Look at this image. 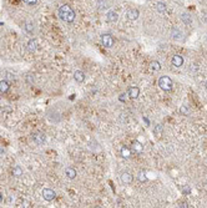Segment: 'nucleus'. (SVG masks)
I'll list each match as a JSON object with an SVG mask.
<instances>
[{
	"label": "nucleus",
	"mask_w": 207,
	"mask_h": 208,
	"mask_svg": "<svg viewBox=\"0 0 207 208\" xmlns=\"http://www.w3.org/2000/svg\"><path fill=\"white\" fill-rule=\"evenodd\" d=\"M58 15H59V18L61 20H64V21L67 23V24L74 23L75 19H76V14L74 11V9H72L70 5H67V4H64V5L59 6Z\"/></svg>",
	"instance_id": "f257e3e1"
},
{
	"label": "nucleus",
	"mask_w": 207,
	"mask_h": 208,
	"mask_svg": "<svg viewBox=\"0 0 207 208\" xmlns=\"http://www.w3.org/2000/svg\"><path fill=\"white\" fill-rule=\"evenodd\" d=\"M159 86L163 91H171L172 90V86H173V82H172L171 77L163 75V76H161L159 79Z\"/></svg>",
	"instance_id": "f03ea898"
},
{
	"label": "nucleus",
	"mask_w": 207,
	"mask_h": 208,
	"mask_svg": "<svg viewBox=\"0 0 207 208\" xmlns=\"http://www.w3.org/2000/svg\"><path fill=\"white\" fill-rule=\"evenodd\" d=\"M31 140L34 141V143L38 145V146H40V145H44L45 143V140H46L45 133L40 132V131H36V132H34L31 135Z\"/></svg>",
	"instance_id": "7ed1b4c3"
},
{
	"label": "nucleus",
	"mask_w": 207,
	"mask_h": 208,
	"mask_svg": "<svg viewBox=\"0 0 207 208\" xmlns=\"http://www.w3.org/2000/svg\"><path fill=\"white\" fill-rule=\"evenodd\" d=\"M101 43L105 47L110 49L113 46V37L111 36V34H102L101 35Z\"/></svg>",
	"instance_id": "20e7f679"
},
{
	"label": "nucleus",
	"mask_w": 207,
	"mask_h": 208,
	"mask_svg": "<svg viewBox=\"0 0 207 208\" xmlns=\"http://www.w3.org/2000/svg\"><path fill=\"white\" fill-rule=\"evenodd\" d=\"M41 194H43V198L48 202H51V201H54L55 200V197H56V193L53 191V190H50V188H44L43 192H41Z\"/></svg>",
	"instance_id": "39448f33"
},
{
	"label": "nucleus",
	"mask_w": 207,
	"mask_h": 208,
	"mask_svg": "<svg viewBox=\"0 0 207 208\" xmlns=\"http://www.w3.org/2000/svg\"><path fill=\"white\" fill-rule=\"evenodd\" d=\"M117 20H119V14H117V11H115V10H110V11L106 14V21L107 23L113 24V23H116Z\"/></svg>",
	"instance_id": "423d86ee"
},
{
	"label": "nucleus",
	"mask_w": 207,
	"mask_h": 208,
	"mask_svg": "<svg viewBox=\"0 0 207 208\" xmlns=\"http://www.w3.org/2000/svg\"><path fill=\"white\" fill-rule=\"evenodd\" d=\"M120 180H121L122 183L130 184V183H132V181H133V176H132L131 173H129V172H122V173L120 174Z\"/></svg>",
	"instance_id": "0eeeda50"
},
{
	"label": "nucleus",
	"mask_w": 207,
	"mask_h": 208,
	"mask_svg": "<svg viewBox=\"0 0 207 208\" xmlns=\"http://www.w3.org/2000/svg\"><path fill=\"white\" fill-rule=\"evenodd\" d=\"M140 95V89L136 87V86H131L129 90H127V96L130 99H137Z\"/></svg>",
	"instance_id": "6e6552de"
},
{
	"label": "nucleus",
	"mask_w": 207,
	"mask_h": 208,
	"mask_svg": "<svg viewBox=\"0 0 207 208\" xmlns=\"http://www.w3.org/2000/svg\"><path fill=\"white\" fill-rule=\"evenodd\" d=\"M126 16L129 20H136L140 16V11L137 9H129L126 13Z\"/></svg>",
	"instance_id": "1a4fd4ad"
},
{
	"label": "nucleus",
	"mask_w": 207,
	"mask_h": 208,
	"mask_svg": "<svg viewBox=\"0 0 207 208\" xmlns=\"http://www.w3.org/2000/svg\"><path fill=\"white\" fill-rule=\"evenodd\" d=\"M65 176L69 180H75L76 176H77V172L74 167H66L65 168Z\"/></svg>",
	"instance_id": "9d476101"
},
{
	"label": "nucleus",
	"mask_w": 207,
	"mask_h": 208,
	"mask_svg": "<svg viewBox=\"0 0 207 208\" xmlns=\"http://www.w3.org/2000/svg\"><path fill=\"white\" fill-rule=\"evenodd\" d=\"M172 65L176 67H181L183 65V57L181 55H173L172 56Z\"/></svg>",
	"instance_id": "9b49d317"
},
{
	"label": "nucleus",
	"mask_w": 207,
	"mask_h": 208,
	"mask_svg": "<svg viewBox=\"0 0 207 208\" xmlns=\"http://www.w3.org/2000/svg\"><path fill=\"white\" fill-rule=\"evenodd\" d=\"M131 150L133 152H136V153H142L143 151V146H142V143L139 142V141H133L132 145H131Z\"/></svg>",
	"instance_id": "f8f14e48"
},
{
	"label": "nucleus",
	"mask_w": 207,
	"mask_h": 208,
	"mask_svg": "<svg viewBox=\"0 0 207 208\" xmlns=\"http://www.w3.org/2000/svg\"><path fill=\"white\" fill-rule=\"evenodd\" d=\"M74 79H75L76 82L81 84V82L85 81V74H84L82 71H80V70H76V71L74 72Z\"/></svg>",
	"instance_id": "ddd939ff"
},
{
	"label": "nucleus",
	"mask_w": 207,
	"mask_h": 208,
	"mask_svg": "<svg viewBox=\"0 0 207 208\" xmlns=\"http://www.w3.org/2000/svg\"><path fill=\"white\" fill-rule=\"evenodd\" d=\"M26 46H28V50L30 51V53H34V51H36V49H38V41L35 39H30L28 41Z\"/></svg>",
	"instance_id": "4468645a"
},
{
	"label": "nucleus",
	"mask_w": 207,
	"mask_h": 208,
	"mask_svg": "<svg viewBox=\"0 0 207 208\" xmlns=\"http://www.w3.org/2000/svg\"><path fill=\"white\" fill-rule=\"evenodd\" d=\"M10 89V84H9V81L8 80H2L0 81V92L2 93H6Z\"/></svg>",
	"instance_id": "2eb2a0df"
},
{
	"label": "nucleus",
	"mask_w": 207,
	"mask_h": 208,
	"mask_svg": "<svg viewBox=\"0 0 207 208\" xmlns=\"http://www.w3.org/2000/svg\"><path fill=\"white\" fill-rule=\"evenodd\" d=\"M162 132H163V126L162 125H156V126L153 127V135L155 136H156L157 138H160L161 136H162Z\"/></svg>",
	"instance_id": "dca6fc26"
},
{
	"label": "nucleus",
	"mask_w": 207,
	"mask_h": 208,
	"mask_svg": "<svg viewBox=\"0 0 207 208\" xmlns=\"http://www.w3.org/2000/svg\"><path fill=\"white\" fill-rule=\"evenodd\" d=\"M131 153H132V150L129 148V147H126V146H123L121 148V156H122L123 158H130L131 157Z\"/></svg>",
	"instance_id": "f3484780"
},
{
	"label": "nucleus",
	"mask_w": 207,
	"mask_h": 208,
	"mask_svg": "<svg viewBox=\"0 0 207 208\" xmlns=\"http://www.w3.org/2000/svg\"><path fill=\"white\" fill-rule=\"evenodd\" d=\"M24 30L26 31V33H29V34L34 33V24L31 21H25L24 23Z\"/></svg>",
	"instance_id": "a211bd4d"
},
{
	"label": "nucleus",
	"mask_w": 207,
	"mask_h": 208,
	"mask_svg": "<svg viewBox=\"0 0 207 208\" xmlns=\"http://www.w3.org/2000/svg\"><path fill=\"white\" fill-rule=\"evenodd\" d=\"M171 35H172V37L176 39V40H180V39L182 37V33H181V31H180L177 28H173V29L171 30Z\"/></svg>",
	"instance_id": "6ab92c4d"
},
{
	"label": "nucleus",
	"mask_w": 207,
	"mask_h": 208,
	"mask_svg": "<svg viewBox=\"0 0 207 208\" xmlns=\"http://www.w3.org/2000/svg\"><path fill=\"white\" fill-rule=\"evenodd\" d=\"M156 10L160 13V14H163L165 11H166V4L162 3V2H159L156 3Z\"/></svg>",
	"instance_id": "aec40b11"
},
{
	"label": "nucleus",
	"mask_w": 207,
	"mask_h": 208,
	"mask_svg": "<svg viewBox=\"0 0 207 208\" xmlns=\"http://www.w3.org/2000/svg\"><path fill=\"white\" fill-rule=\"evenodd\" d=\"M181 20H182L185 24H187V25H190V24L192 23V18H191L190 14H187V13H185V14L181 15Z\"/></svg>",
	"instance_id": "412c9836"
},
{
	"label": "nucleus",
	"mask_w": 207,
	"mask_h": 208,
	"mask_svg": "<svg viewBox=\"0 0 207 208\" xmlns=\"http://www.w3.org/2000/svg\"><path fill=\"white\" fill-rule=\"evenodd\" d=\"M13 176L14 177H20V176H23V168L20 167V166H15L13 168Z\"/></svg>",
	"instance_id": "4be33fe9"
},
{
	"label": "nucleus",
	"mask_w": 207,
	"mask_h": 208,
	"mask_svg": "<svg viewBox=\"0 0 207 208\" xmlns=\"http://www.w3.org/2000/svg\"><path fill=\"white\" fill-rule=\"evenodd\" d=\"M150 67H151L152 71H160L161 70V64H160L159 61L155 60V61H152L151 64H150Z\"/></svg>",
	"instance_id": "5701e85b"
},
{
	"label": "nucleus",
	"mask_w": 207,
	"mask_h": 208,
	"mask_svg": "<svg viewBox=\"0 0 207 208\" xmlns=\"http://www.w3.org/2000/svg\"><path fill=\"white\" fill-rule=\"evenodd\" d=\"M137 178H139V181H140V182H147V176H146V173L142 172V171L139 173Z\"/></svg>",
	"instance_id": "b1692460"
},
{
	"label": "nucleus",
	"mask_w": 207,
	"mask_h": 208,
	"mask_svg": "<svg viewBox=\"0 0 207 208\" xmlns=\"http://www.w3.org/2000/svg\"><path fill=\"white\" fill-rule=\"evenodd\" d=\"M180 112L182 113V115H185V116H189V115H190V110H189L187 106H181Z\"/></svg>",
	"instance_id": "393cba45"
},
{
	"label": "nucleus",
	"mask_w": 207,
	"mask_h": 208,
	"mask_svg": "<svg viewBox=\"0 0 207 208\" xmlns=\"http://www.w3.org/2000/svg\"><path fill=\"white\" fill-rule=\"evenodd\" d=\"M23 2L28 5H35V4H38L39 0H23Z\"/></svg>",
	"instance_id": "a878e982"
},
{
	"label": "nucleus",
	"mask_w": 207,
	"mask_h": 208,
	"mask_svg": "<svg viewBox=\"0 0 207 208\" xmlns=\"http://www.w3.org/2000/svg\"><path fill=\"white\" fill-rule=\"evenodd\" d=\"M182 191H183V192H185V193H190V191H191V190H190V188H189V187H185V188H183V190H182Z\"/></svg>",
	"instance_id": "bb28decb"
},
{
	"label": "nucleus",
	"mask_w": 207,
	"mask_h": 208,
	"mask_svg": "<svg viewBox=\"0 0 207 208\" xmlns=\"http://www.w3.org/2000/svg\"><path fill=\"white\" fill-rule=\"evenodd\" d=\"M203 18H205L206 23H207V10H206V11H203Z\"/></svg>",
	"instance_id": "cd10ccee"
},
{
	"label": "nucleus",
	"mask_w": 207,
	"mask_h": 208,
	"mask_svg": "<svg viewBox=\"0 0 207 208\" xmlns=\"http://www.w3.org/2000/svg\"><path fill=\"white\" fill-rule=\"evenodd\" d=\"M2 202H3V193L0 192V203H2Z\"/></svg>",
	"instance_id": "c85d7f7f"
},
{
	"label": "nucleus",
	"mask_w": 207,
	"mask_h": 208,
	"mask_svg": "<svg viewBox=\"0 0 207 208\" xmlns=\"http://www.w3.org/2000/svg\"><path fill=\"white\" fill-rule=\"evenodd\" d=\"M205 87L207 89V80H206V82H205Z\"/></svg>",
	"instance_id": "c756f323"
},
{
	"label": "nucleus",
	"mask_w": 207,
	"mask_h": 208,
	"mask_svg": "<svg viewBox=\"0 0 207 208\" xmlns=\"http://www.w3.org/2000/svg\"><path fill=\"white\" fill-rule=\"evenodd\" d=\"M206 183H207V181H206Z\"/></svg>",
	"instance_id": "7c9ffc66"
}]
</instances>
